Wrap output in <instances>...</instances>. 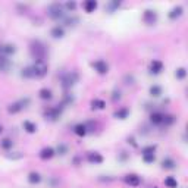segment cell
I'll use <instances>...</instances> for the list:
<instances>
[{
    "instance_id": "obj_1",
    "label": "cell",
    "mask_w": 188,
    "mask_h": 188,
    "mask_svg": "<svg viewBox=\"0 0 188 188\" xmlns=\"http://www.w3.org/2000/svg\"><path fill=\"white\" fill-rule=\"evenodd\" d=\"M46 71H47V68H46V65H44L43 62H38V63L33 68V74L37 75V76H43V75L46 74Z\"/></svg>"
},
{
    "instance_id": "obj_2",
    "label": "cell",
    "mask_w": 188,
    "mask_h": 188,
    "mask_svg": "<svg viewBox=\"0 0 188 188\" xmlns=\"http://www.w3.org/2000/svg\"><path fill=\"white\" fill-rule=\"evenodd\" d=\"M49 15L51 18H59L62 15V8L59 5H51L49 8Z\"/></svg>"
},
{
    "instance_id": "obj_3",
    "label": "cell",
    "mask_w": 188,
    "mask_h": 188,
    "mask_svg": "<svg viewBox=\"0 0 188 188\" xmlns=\"http://www.w3.org/2000/svg\"><path fill=\"white\" fill-rule=\"evenodd\" d=\"M94 68L97 69L100 74H106V72H107V65H106V62H103V60H98V62H96V63H94Z\"/></svg>"
},
{
    "instance_id": "obj_4",
    "label": "cell",
    "mask_w": 188,
    "mask_h": 188,
    "mask_svg": "<svg viewBox=\"0 0 188 188\" xmlns=\"http://www.w3.org/2000/svg\"><path fill=\"white\" fill-rule=\"evenodd\" d=\"M144 21L148 22V24H153V22L156 21V13L153 12V10H147V12L144 13Z\"/></svg>"
},
{
    "instance_id": "obj_5",
    "label": "cell",
    "mask_w": 188,
    "mask_h": 188,
    "mask_svg": "<svg viewBox=\"0 0 188 188\" xmlns=\"http://www.w3.org/2000/svg\"><path fill=\"white\" fill-rule=\"evenodd\" d=\"M126 182L129 184V185H134V187H137L140 184V178L137 175H128L126 176Z\"/></svg>"
},
{
    "instance_id": "obj_6",
    "label": "cell",
    "mask_w": 188,
    "mask_h": 188,
    "mask_svg": "<svg viewBox=\"0 0 188 188\" xmlns=\"http://www.w3.org/2000/svg\"><path fill=\"white\" fill-rule=\"evenodd\" d=\"M84 8H85V10H87V12H93L94 9L97 8V3H96V2H93V0H91V2H85V3H84Z\"/></svg>"
},
{
    "instance_id": "obj_7",
    "label": "cell",
    "mask_w": 188,
    "mask_h": 188,
    "mask_svg": "<svg viewBox=\"0 0 188 188\" xmlns=\"http://www.w3.org/2000/svg\"><path fill=\"white\" fill-rule=\"evenodd\" d=\"M51 156H53V150H51V148H44V150L41 151V157H43V159L51 157Z\"/></svg>"
},
{
    "instance_id": "obj_8",
    "label": "cell",
    "mask_w": 188,
    "mask_h": 188,
    "mask_svg": "<svg viewBox=\"0 0 188 188\" xmlns=\"http://www.w3.org/2000/svg\"><path fill=\"white\" fill-rule=\"evenodd\" d=\"M51 34H53V37H62V35H63V30L59 28V27H56V28H53Z\"/></svg>"
},
{
    "instance_id": "obj_9",
    "label": "cell",
    "mask_w": 188,
    "mask_h": 188,
    "mask_svg": "<svg viewBox=\"0 0 188 188\" xmlns=\"http://www.w3.org/2000/svg\"><path fill=\"white\" fill-rule=\"evenodd\" d=\"M88 159H90L91 162H97V163H100V162H101V156L97 154V153H94V154H90V156H88Z\"/></svg>"
},
{
    "instance_id": "obj_10",
    "label": "cell",
    "mask_w": 188,
    "mask_h": 188,
    "mask_svg": "<svg viewBox=\"0 0 188 188\" xmlns=\"http://www.w3.org/2000/svg\"><path fill=\"white\" fill-rule=\"evenodd\" d=\"M165 184H166L168 187H171V188H176V185H178L176 181L173 179V178H168V179L165 181Z\"/></svg>"
},
{
    "instance_id": "obj_11",
    "label": "cell",
    "mask_w": 188,
    "mask_h": 188,
    "mask_svg": "<svg viewBox=\"0 0 188 188\" xmlns=\"http://www.w3.org/2000/svg\"><path fill=\"white\" fill-rule=\"evenodd\" d=\"M151 69H153L154 72H160V69H162V63H160V62H153V63H151Z\"/></svg>"
},
{
    "instance_id": "obj_12",
    "label": "cell",
    "mask_w": 188,
    "mask_h": 188,
    "mask_svg": "<svg viewBox=\"0 0 188 188\" xmlns=\"http://www.w3.org/2000/svg\"><path fill=\"white\" fill-rule=\"evenodd\" d=\"M151 121H153V122H156V123H159V122H162V121H163V116H162V115H159V113H156V115H153V116H151Z\"/></svg>"
},
{
    "instance_id": "obj_13",
    "label": "cell",
    "mask_w": 188,
    "mask_h": 188,
    "mask_svg": "<svg viewBox=\"0 0 188 188\" xmlns=\"http://www.w3.org/2000/svg\"><path fill=\"white\" fill-rule=\"evenodd\" d=\"M181 12H182V8H175L173 10H172L171 13V18H175V16H179Z\"/></svg>"
},
{
    "instance_id": "obj_14",
    "label": "cell",
    "mask_w": 188,
    "mask_h": 188,
    "mask_svg": "<svg viewBox=\"0 0 188 188\" xmlns=\"http://www.w3.org/2000/svg\"><path fill=\"white\" fill-rule=\"evenodd\" d=\"M24 125H25V128H27V131H28V132H34V131H35V126H34L31 122H25Z\"/></svg>"
},
{
    "instance_id": "obj_15",
    "label": "cell",
    "mask_w": 188,
    "mask_h": 188,
    "mask_svg": "<svg viewBox=\"0 0 188 188\" xmlns=\"http://www.w3.org/2000/svg\"><path fill=\"white\" fill-rule=\"evenodd\" d=\"M103 106H105V103H103L101 100H96V101H93V107H96V109H101Z\"/></svg>"
},
{
    "instance_id": "obj_16",
    "label": "cell",
    "mask_w": 188,
    "mask_h": 188,
    "mask_svg": "<svg viewBox=\"0 0 188 188\" xmlns=\"http://www.w3.org/2000/svg\"><path fill=\"white\" fill-rule=\"evenodd\" d=\"M30 181H31V182H38V181H40V175H38V173H31V175H30Z\"/></svg>"
},
{
    "instance_id": "obj_17",
    "label": "cell",
    "mask_w": 188,
    "mask_h": 188,
    "mask_svg": "<svg viewBox=\"0 0 188 188\" xmlns=\"http://www.w3.org/2000/svg\"><path fill=\"white\" fill-rule=\"evenodd\" d=\"M144 159H146V162H151V160H154V156H153V153H144Z\"/></svg>"
},
{
    "instance_id": "obj_18",
    "label": "cell",
    "mask_w": 188,
    "mask_h": 188,
    "mask_svg": "<svg viewBox=\"0 0 188 188\" xmlns=\"http://www.w3.org/2000/svg\"><path fill=\"white\" fill-rule=\"evenodd\" d=\"M176 76H178V78H184V76H185V69H184V68L178 69V71H176Z\"/></svg>"
},
{
    "instance_id": "obj_19",
    "label": "cell",
    "mask_w": 188,
    "mask_h": 188,
    "mask_svg": "<svg viewBox=\"0 0 188 188\" xmlns=\"http://www.w3.org/2000/svg\"><path fill=\"white\" fill-rule=\"evenodd\" d=\"M76 134H80V135H84L85 134V126L84 125H80V126H76Z\"/></svg>"
},
{
    "instance_id": "obj_20",
    "label": "cell",
    "mask_w": 188,
    "mask_h": 188,
    "mask_svg": "<svg viewBox=\"0 0 188 188\" xmlns=\"http://www.w3.org/2000/svg\"><path fill=\"white\" fill-rule=\"evenodd\" d=\"M41 97H43V98H49L50 97V91L49 90H43V91H41Z\"/></svg>"
},
{
    "instance_id": "obj_21",
    "label": "cell",
    "mask_w": 188,
    "mask_h": 188,
    "mask_svg": "<svg viewBox=\"0 0 188 188\" xmlns=\"http://www.w3.org/2000/svg\"><path fill=\"white\" fill-rule=\"evenodd\" d=\"M159 93H160V88H159V87H153V88H151V94H153V96H159Z\"/></svg>"
},
{
    "instance_id": "obj_22",
    "label": "cell",
    "mask_w": 188,
    "mask_h": 188,
    "mask_svg": "<svg viewBox=\"0 0 188 188\" xmlns=\"http://www.w3.org/2000/svg\"><path fill=\"white\" fill-rule=\"evenodd\" d=\"M9 146H10L9 140H5V143H3V147H9Z\"/></svg>"
},
{
    "instance_id": "obj_23",
    "label": "cell",
    "mask_w": 188,
    "mask_h": 188,
    "mask_svg": "<svg viewBox=\"0 0 188 188\" xmlns=\"http://www.w3.org/2000/svg\"><path fill=\"white\" fill-rule=\"evenodd\" d=\"M66 6H68L69 9H74V8H75V3H68Z\"/></svg>"
},
{
    "instance_id": "obj_24",
    "label": "cell",
    "mask_w": 188,
    "mask_h": 188,
    "mask_svg": "<svg viewBox=\"0 0 188 188\" xmlns=\"http://www.w3.org/2000/svg\"><path fill=\"white\" fill-rule=\"evenodd\" d=\"M0 132H2V128H0Z\"/></svg>"
}]
</instances>
